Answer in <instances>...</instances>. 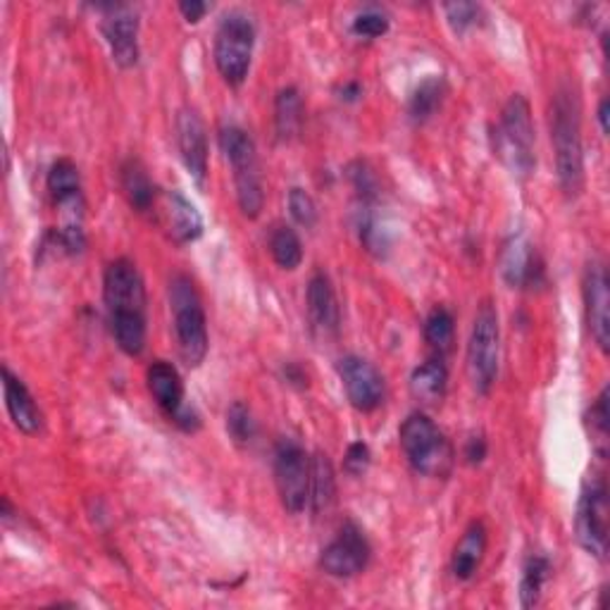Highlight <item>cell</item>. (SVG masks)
I'll use <instances>...</instances> for the list:
<instances>
[{
    "label": "cell",
    "mask_w": 610,
    "mask_h": 610,
    "mask_svg": "<svg viewBox=\"0 0 610 610\" xmlns=\"http://www.w3.org/2000/svg\"><path fill=\"white\" fill-rule=\"evenodd\" d=\"M103 299L120 351L138 358L146 349V289L132 260L117 258L107 265Z\"/></svg>",
    "instance_id": "obj_1"
},
{
    "label": "cell",
    "mask_w": 610,
    "mask_h": 610,
    "mask_svg": "<svg viewBox=\"0 0 610 610\" xmlns=\"http://www.w3.org/2000/svg\"><path fill=\"white\" fill-rule=\"evenodd\" d=\"M580 99L568 86H560L551 103V144L556 153V175L562 194L577 198L585 186V146Z\"/></svg>",
    "instance_id": "obj_2"
},
{
    "label": "cell",
    "mask_w": 610,
    "mask_h": 610,
    "mask_svg": "<svg viewBox=\"0 0 610 610\" xmlns=\"http://www.w3.org/2000/svg\"><path fill=\"white\" fill-rule=\"evenodd\" d=\"M535 141L537 132L531 107L523 93H513L500 111L498 124L492 130L494 155L515 177L527 179L537 167Z\"/></svg>",
    "instance_id": "obj_3"
},
{
    "label": "cell",
    "mask_w": 610,
    "mask_h": 610,
    "mask_svg": "<svg viewBox=\"0 0 610 610\" xmlns=\"http://www.w3.org/2000/svg\"><path fill=\"white\" fill-rule=\"evenodd\" d=\"M401 448L405 453V461L411 463L413 471L430 479H444L453 471V453L446 434L436 427V422L425 413H411L403 420L399 430Z\"/></svg>",
    "instance_id": "obj_4"
},
{
    "label": "cell",
    "mask_w": 610,
    "mask_h": 610,
    "mask_svg": "<svg viewBox=\"0 0 610 610\" xmlns=\"http://www.w3.org/2000/svg\"><path fill=\"white\" fill-rule=\"evenodd\" d=\"M169 308L175 318V334L179 343L182 361L189 368H198L208 355V320L203 310L200 293L189 275H175L169 281Z\"/></svg>",
    "instance_id": "obj_5"
},
{
    "label": "cell",
    "mask_w": 610,
    "mask_h": 610,
    "mask_svg": "<svg viewBox=\"0 0 610 610\" xmlns=\"http://www.w3.org/2000/svg\"><path fill=\"white\" fill-rule=\"evenodd\" d=\"M220 148L225 153L227 163L234 172V189H237V203L246 217L256 220L265 206V189H262V175L258 163L256 141L250 134L237 124H227L217 134Z\"/></svg>",
    "instance_id": "obj_6"
},
{
    "label": "cell",
    "mask_w": 610,
    "mask_h": 610,
    "mask_svg": "<svg viewBox=\"0 0 610 610\" xmlns=\"http://www.w3.org/2000/svg\"><path fill=\"white\" fill-rule=\"evenodd\" d=\"M256 45V27L244 12H229L215 34V68L229 86H241L250 72Z\"/></svg>",
    "instance_id": "obj_7"
},
{
    "label": "cell",
    "mask_w": 610,
    "mask_h": 610,
    "mask_svg": "<svg viewBox=\"0 0 610 610\" xmlns=\"http://www.w3.org/2000/svg\"><path fill=\"white\" fill-rule=\"evenodd\" d=\"M498 358H500V324L498 310L492 301H482L471 341H467V374L477 394L487 396L498 374Z\"/></svg>",
    "instance_id": "obj_8"
},
{
    "label": "cell",
    "mask_w": 610,
    "mask_h": 610,
    "mask_svg": "<svg viewBox=\"0 0 610 610\" xmlns=\"http://www.w3.org/2000/svg\"><path fill=\"white\" fill-rule=\"evenodd\" d=\"M575 537L597 560L608 554V484L603 475H591L580 492L575 510Z\"/></svg>",
    "instance_id": "obj_9"
},
{
    "label": "cell",
    "mask_w": 610,
    "mask_h": 610,
    "mask_svg": "<svg viewBox=\"0 0 610 610\" xmlns=\"http://www.w3.org/2000/svg\"><path fill=\"white\" fill-rule=\"evenodd\" d=\"M275 484L281 506L291 515L308 508L310 487V456L306 448L293 440H281L275 448Z\"/></svg>",
    "instance_id": "obj_10"
},
{
    "label": "cell",
    "mask_w": 610,
    "mask_h": 610,
    "mask_svg": "<svg viewBox=\"0 0 610 610\" xmlns=\"http://www.w3.org/2000/svg\"><path fill=\"white\" fill-rule=\"evenodd\" d=\"M146 384L158 409L184 432H196L200 417L184 401V382L179 370L167 361H153L146 370Z\"/></svg>",
    "instance_id": "obj_11"
},
{
    "label": "cell",
    "mask_w": 610,
    "mask_h": 610,
    "mask_svg": "<svg viewBox=\"0 0 610 610\" xmlns=\"http://www.w3.org/2000/svg\"><path fill=\"white\" fill-rule=\"evenodd\" d=\"M370 558L372 546L365 531L355 523H347L339 529V535L322 549L320 568L330 577H337V580H349V577L365 572Z\"/></svg>",
    "instance_id": "obj_12"
},
{
    "label": "cell",
    "mask_w": 610,
    "mask_h": 610,
    "mask_svg": "<svg viewBox=\"0 0 610 610\" xmlns=\"http://www.w3.org/2000/svg\"><path fill=\"white\" fill-rule=\"evenodd\" d=\"M339 378L347 389L349 403L355 411L372 413L384 403L386 384L382 372L361 355H347L339 361Z\"/></svg>",
    "instance_id": "obj_13"
},
{
    "label": "cell",
    "mask_w": 610,
    "mask_h": 610,
    "mask_svg": "<svg viewBox=\"0 0 610 610\" xmlns=\"http://www.w3.org/2000/svg\"><path fill=\"white\" fill-rule=\"evenodd\" d=\"M608 287H610V281H608L606 262L593 258L585 270L582 296H585V312H587L589 332L603 353H608V349H610V291H608Z\"/></svg>",
    "instance_id": "obj_14"
},
{
    "label": "cell",
    "mask_w": 610,
    "mask_h": 610,
    "mask_svg": "<svg viewBox=\"0 0 610 610\" xmlns=\"http://www.w3.org/2000/svg\"><path fill=\"white\" fill-rule=\"evenodd\" d=\"M103 37L113 60L120 68L130 70L138 62V18L130 6H105Z\"/></svg>",
    "instance_id": "obj_15"
},
{
    "label": "cell",
    "mask_w": 610,
    "mask_h": 610,
    "mask_svg": "<svg viewBox=\"0 0 610 610\" xmlns=\"http://www.w3.org/2000/svg\"><path fill=\"white\" fill-rule=\"evenodd\" d=\"M177 146L182 163L192 179L203 186L208 177V136L206 124L192 107H184L177 115Z\"/></svg>",
    "instance_id": "obj_16"
},
{
    "label": "cell",
    "mask_w": 610,
    "mask_h": 610,
    "mask_svg": "<svg viewBox=\"0 0 610 610\" xmlns=\"http://www.w3.org/2000/svg\"><path fill=\"white\" fill-rule=\"evenodd\" d=\"M500 277L510 289H531L544 281V265L525 237H510L500 250Z\"/></svg>",
    "instance_id": "obj_17"
},
{
    "label": "cell",
    "mask_w": 610,
    "mask_h": 610,
    "mask_svg": "<svg viewBox=\"0 0 610 610\" xmlns=\"http://www.w3.org/2000/svg\"><path fill=\"white\" fill-rule=\"evenodd\" d=\"M308 320L310 327L318 334L327 337H337L339 334V324H341V308L332 279L324 272H316L308 281Z\"/></svg>",
    "instance_id": "obj_18"
},
{
    "label": "cell",
    "mask_w": 610,
    "mask_h": 610,
    "mask_svg": "<svg viewBox=\"0 0 610 610\" xmlns=\"http://www.w3.org/2000/svg\"><path fill=\"white\" fill-rule=\"evenodd\" d=\"M49 192L55 206L72 217V223H82L84 196H82V175L70 158H60L49 169Z\"/></svg>",
    "instance_id": "obj_19"
},
{
    "label": "cell",
    "mask_w": 610,
    "mask_h": 610,
    "mask_svg": "<svg viewBox=\"0 0 610 610\" xmlns=\"http://www.w3.org/2000/svg\"><path fill=\"white\" fill-rule=\"evenodd\" d=\"M3 391L12 425L22 434H37L43 425L41 409L37 405L34 396H31L27 384L10 368H3Z\"/></svg>",
    "instance_id": "obj_20"
},
{
    "label": "cell",
    "mask_w": 610,
    "mask_h": 610,
    "mask_svg": "<svg viewBox=\"0 0 610 610\" xmlns=\"http://www.w3.org/2000/svg\"><path fill=\"white\" fill-rule=\"evenodd\" d=\"M487 541H489L487 525L482 520H473L467 525V529L463 531V537L451 556V572L458 582H471L477 575L484 554H487Z\"/></svg>",
    "instance_id": "obj_21"
},
{
    "label": "cell",
    "mask_w": 610,
    "mask_h": 610,
    "mask_svg": "<svg viewBox=\"0 0 610 610\" xmlns=\"http://www.w3.org/2000/svg\"><path fill=\"white\" fill-rule=\"evenodd\" d=\"M165 217L169 237L177 244H194L203 237V217L182 192H169L165 196Z\"/></svg>",
    "instance_id": "obj_22"
},
{
    "label": "cell",
    "mask_w": 610,
    "mask_h": 610,
    "mask_svg": "<svg viewBox=\"0 0 610 610\" xmlns=\"http://www.w3.org/2000/svg\"><path fill=\"white\" fill-rule=\"evenodd\" d=\"M337 500V475L334 465L327 453L318 451L310 458V487H308V508L322 515L334 506Z\"/></svg>",
    "instance_id": "obj_23"
},
{
    "label": "cell",
    "mask_w": 610,
    "mask_h": 610,
    "mask_svg": "<svg viewBox=\"0 0 610 610\" xmlns=\"http://www.w3.org/2000/svg\"><path fill=\"white\" fill-rule=\"evenodd\" d=\"M448 389V370L444 358H430L422 365H417L411 374V391L413 396L425 403V405H436L442 403Z\"/></svg>",
    "instance_id": "obj_24"
},
{
    "label": "cell",
    "mask_w": 610,
    "mask_h": 610,
    "mask_svg": "<svg viewBox=\"0 0 610 610\" xmlns=\"http://www.w3.org/2000/svg\"><path fill=\"white\" fill-rule=\"evenodd\" d=\"M122 189L127 196L130 206L136 213H151L155 206V184L151 182L146 167L141 165L136 158H130L122 165Z\"/></svg>",
    "instance_id": "obj_25"
},
{
    "label": "cell",
    "mask_w": 610,
    "mask_h": 610,
    "mask_svg": "<svg viewBox=\"0 0 610 610\" xmlns=\"http://www.w3.org/2000/svg\"><path fill=\"white\" fill-rule=\"evenodd\" d=\"M303 127V99L296 86H287L275 99V130L281 141L299 136Z\"/></svg>",
    "instance_id": "obj_26"
},
{
    "label": "cell",
    "mask_w": 610,
    "mask_h": 610,
    "mask_svg": "<svg viewBox=\"0 0 610 610\" xmlns=\"http://www.w3.org/2000/svg\"><path fill=\"white\" fill-rule=\"evenodd\" d=\"M444 96H446V82L444 76H427V80H422L413 96H411V103H409V115L413 122L422 124L427 122L430 117H434V113L440 111L442 103H444Z\"/></svg>",
    "instance_id": "obj_27"
},
{
    "label": "cell",
    "mask_w": 610,
    "mask_h": 610,
    "mask_svg": "<svg viewBox=\"0 0 610 610\" xmlns=\"http://www.w3.org/2000/svg\"><path fill=\"white\" fill-rule=\"evenodd\" d=\"M425 341L434 358H444L451 353L456 341V320L453 312L444 306H436L425 320Z\"/></svg>",
    "instance_id": "obj_28"
},
{
    "label": "cell",
    "mask_w": 610,
    "mask_h": 610,
    "mask_svg": "<svg viewBox=\"0 0 610 610\" xmlns=\"http://www.w3.org/2000/svg\"><path fill=\"white\" fill-rule=\"evenodd\" d=\"M551 562L546 556H529L523 568V580H520V606L523 608H535L541 601V591L546 580H549Z\"/></svg>",
    "instance_id": "obj_29"
},
{
    "label": "cell",
    "mask_w": 610,
    "mask_h": 610,
    "mask_svg": "<svg viewBox=\"0 0 610 610\" xmlns=\"http://www.w3.org/2000/svg\"><path fill=\"white\" fill-rule=\"evenodd\" d=\"M270 254L281 270H296L303 262L301 237L291 227H277L270 237Z\"/></svg>",
    "instance_id": "obj_30"
},
{
    "label": "cell",
    "mask_w": 610,
    "mask_h": 610,
    "mask_svg": "<svg viewBox=\"0 0 610 610\" xmlns=\"http://www.w3.org/2000/svg\"><path fill=\"white\" fill-rule=\"evenodd\" d=\"M587 425L591 436V448L597 451V456L603 461L608 456V386H603L597 401L591 403Z\"/></svg>",
    "instance_id": "obj_31"
},
{
    "label": "cell",
    "mask_w": 610,
    "mask_h": 610,
    "mask_svg": "<svg viewBox=\"0 0 610 610\" xmlns=\"http://www.w3.org/2000/svg\"><path fill=\"white\" fill-rule=\"evenodd\" d=\"M227 432L237 444L246 446L256 440V420L246 403L237 401L227 411Z\"/></svg>",
    "instance_id": "obj_32"
},
{
    "label": "cell",
    "mask_w": 610,
    "mask_h": 610,
    "mask_svg": "<svg viewBox=\"0 0 610 610\" xmlns=\"http://www.w3.org/2000/svg\"><path fill=\"white\" fill-rule=\"evenodd\" d=\"M349 179H351L353 189L358 194V200H361V203H378L380 184H378V177H374V172L370 169L368 163L355 161L349 167Z\"/></svg>",
    "instance_id": "obj_33"
},
{
    "label": "cell",
    "mask_w": 610,
    "mask_h": 610,
    "mask_svg": "<svg viewBox=\"0 0 610 610\" xmlns=\"http://www.w3.org/2000/svg\"><path fill=\"white\" fill-rule=\"evenodd\" d=\"M289 213L296 220V225H301L306 229H312L318 225L316 200H312V196L308 192L299 189V186H293V189L289 192Z\"/></svg>",
    "instance_id": "obj_34"
},
{
    "label": "cell",
    "mask_w": 610,
    "mask_h": 610,
    "mask_svg": "<svg viewBox=\"0 0 610 610\" xmlns=\"http://www.w3.org/2000/svg\"><path fill=\"white\" fill-rule=\"evenodd\" d=\"M389 31V18L378 10V8H368L361 14H355L353 20V34L361 39H380Z\"/></svg>",
    "instance_id": "obj_35"
},
{
    "label": "cell",
    "mask_w": 610,
    "mask_h": 610,
    "mask_svg": "<svg viewBox=\"0 0 610 610\" xmlns=\"http://www.w3.org/2000/svg\"><path fill=\"white\" fill-rule=\"evenodd\" d=\"M444 10H446L448 24L453 27L456 34H465L467 29L475 27L479 22V14H482V8L475 3H448V6H444Z\"/></svg>",
    "instance_id": "obj_36"
},
{
    "label": "cell",
    "mask_w": 610,
    "mask_h": 610,
    "mask_svg": "<svg viewBox=\"0 0 610 610\" xmlns=\"http://www.w3.org/2000/svg\"><path fill=\"white\" fill-rule=\"evenodd\" d=\"M372 463V453L365 442H353L347 448V456H343V471L351 477H363Z\"/></svg>",
    "instance_id": "obj_37"
},
{
    "label": "cell",
    "mask_w": 610,
    "mask_h": 610,
    "mask_svg": "<svg viewBox=\"0 0 610 610\" xmlns=\"http://www.w3.org/2000/svg\"><path fill=\"white\" fill-rule=\"evenodd\" d=\"M55 241L68 250L70 256H76L82 254V250L86 248V234H84V227L82 223H68L62 225L55 234Z\"/></svg>",
    "instance_id": "obj_38"
},
{
    "label": "cell",
    "mask_w": 610,
    "mask_h": 610,
    "mask_svg": "<svg viewBox=\"0 0 610 610\" xmlns=\"http://www.w3.org/2000/svg\"><path fill=\"white\" fill-rule=\"evenodd\" d=\"M487 453H489V444H487V440H484L482 434H473L471 440L465 442L463 456H465V463H467V465H473V467L482 465L484 458H487Z\"/></svg>",
    "instance_id": "obj_39"
},
{
    "label": "cell",
    "mask_w": 610,
    "mask_h": 610,
    "mask_svg": "<svg viewBox=\"0 0 610 610\" xmlns=\"http://www.w3.org/2000/svg\"><path fill=\"white\" fill-rule=\"evenodd\" d=\"M179 12L184 14V20L186 22H200L203 20V14L208 12V6L206 3H200V0H182L179 3Z\"/></svg>",
    "instance_id": "obj_40"
},
{
    "label": "cell",
    "mask_w": 610,
    "mask_h": 610,
    "mask_svg": "<svg viewBox=\"0 0 610 610\" xmlns=\"http://www.w3.org/2000/svg\"><path fill=\"white\" fill-rule=\"evenodd\" d=\"M361 96H363V86L358 82H347L339 89V99L347 101V103H355Z\"/></svg>",
    "instance_id": "obj_41"
},
{
    "label": "cell",
    "mask_w": 610,
    "mask_h": 610,
    "mask_svg": "<svg viewBox=\"0 0 610 610\" xmlns=\"http://www.w3.org/2000/svg\"><path fill=\"white\" fill-rule=\"evenodd\" d=\"M285 374H287V380H289L291 384H299V386H306V384H308V380H306V374H303V370H301L299 365H293V363H289V365L285 368Z\"/></svg>",
    "instance_id": "obj_42"
},
{
    "label": "cell",
    "mask_w": 610,
    "mask_h": 610,
    "mask_svg": "<svg viewBox=\"0 0 610 610\" xmlns=\"http://www.w3.org/2000/svg\"><path fill=\"white\" fill-rule=\"evenodd\" d=\"M599 124H601V132L603 134H608V115H610V103H608V99H601V103H599Z\"/></svg>",
    "instance_id": "obj_43"
}]
</instances>
